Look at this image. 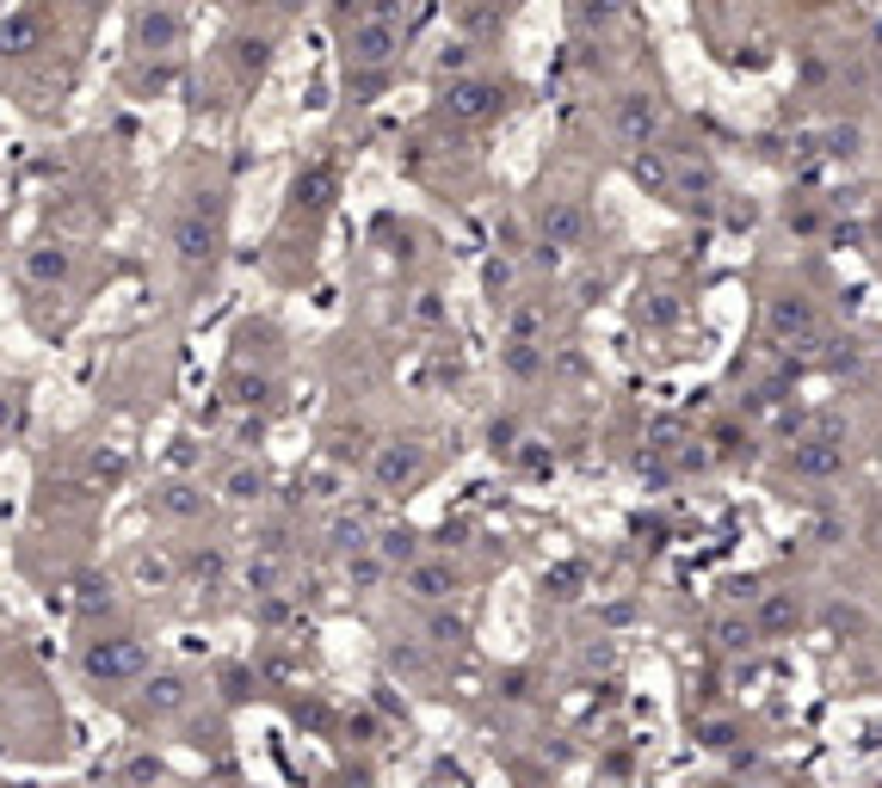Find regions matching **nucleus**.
<instances>
[{
	"label": "nucleus",
	"mask_w": 882,
	"mask_h": 788,
	"mask_svg": "<svg viewBox=\"0 0 882 788\" xmlns=\"http://www.w3.org/2000/svg\"><path fill=\"white\" fill-rule=\"evenodd\" d=\"M790 229H796V234H815V229H820V217L808 210V203H790Z\"/></svg>",
	"instance_id": "obj_18"
},
{
	"label": "nucleus",
	"mask_w": 882,
	"mask_h": 788,
	"mask_svg": "<svg viewBox=\"0 0 882 788\" xmlns=\"http://www.w3.org/2000/svg\"><path fill=\"white\" fill-rule=\"evenodd\" d=\"M148 511H161V518H198V511H205V493L186 487V480H174V487H161V493L148 499Z\"/></svg>",
	"instance_id": "obj_12"
},
{
	"label": "nucleus",
	"mask_w": 882,
	"mask_h": 788,
	"mask_svg": "<svg viewBox=\"0 0 882 788\" xmlns=\"http://www.w3.org/2000/svg\"><path fill=\"white\" fill-rule=\"evenodd\" d=\"M617 130H624V136H630V142H642V148H648V136L661 130V106H654V99H648V93H630V99H617Z\"/></svg>",
	"instance_id": "obj_8"
},
{
	"label": "nucleus",
	"mask_w": 882,
	"mask_h": 788,
	"mask_svg": "<svg viewBox=\"0 0 882 788\" xmlns=\"http://www.w3.org/2000/svg\"><path fill=\"white\" fill-rule=\"evenodd\" d=\"M80 672H87V684L106 696V690L136 684L142 672H148V647L130 641V634H99V641H87V653H80Z\"/></svg>",
	"instance_id": "obj_2"
},
{
	"label": "nucleus",
	"mask_w": 882,
	"mask_h": 788,
	"mask_svg": "<svg viewBox=\"0 0 882 788\" xmlns=\"http://www.w3.org/2000/svg\"><path fill=\"white\" fill-rule=\"evenodd\" d=\"M260 487H266V475H260V468H253V463H235V468H229V475H222V493L235 499V506H247V499H260Z\"/></svg>",
	"instance_id": "obj_13"
},
{
	"label": "nucleus",
	"mask_w": 882,
	"mask_h": 788,
	"mask_svg": "<svg viewBox=\"0 0 882 788\" xmlns=\"http://www.w3.org/2000/svg\"><path fill=\"white\" fill-rule=\"evenodd\" d=\"M765 321H772V340H784V345L815 340V302H808V296H778Z\"/></svg>",
	"instance_id": "obj_6"
},
{
	"label": "nucleus",
	"mask_w": 882,
	"mask_h": 788,
	"mask_svg": "<svg viewBox=\"0 0 882 788\" xmlns=\"http://www.w3.org/2000/svg\"><path fill=\"white\" fill-rule=\"evenodd\" d=\"M174 253L186 265V278H210V265L222 253V191H191L174 210Z\"/></svg>",
	"instance_id": "obj_1"
},
{
	"label": "nucleus",
	"mask_w": 882,
	"mask_h": 788,
	"mask_svg": "<svg viewBox=\"0 0 882 788\" xmlns=\"http://www.w3.org/2000/svg\"><path fill=\"white\" fill-rule=\"evenodd\" d=\"M222 7H253V0H222Z\"/></svg>",
	"instance_id": "obj_20"
},
{
	"label": "nucleus",
	"mask_w": 882,
	"mask_h": 788,
	"mask_svg": "<svg viewBox=\"0 0 882 788\" xmlns=\"http://www.w3.org/2000/svg\"><path fill=\"white\" fill-rule=\"evenodd\" d=\"M451 111L457 118H494L500 111V87L494 80H457L451 87Z\"/></svg>",
	"instance_id": "obj_9"
},
{
	"label": "nucleus",
	"mask_w": 882,
	"mask_h": 788,
	"mask_svg": "<svg viewBox=\"0 0 882 788\" xmlns=\"http://www.w3.org/2000/svg\"><path fill=\"white\" fill-rule=\"evenodd\" d=\"M179 44H186V13L174 0H142L136 19H130V49L142 63H155V56H174Z\"/></svg>",
	"instance_id": "obj_3"
},
{
	"label": "nucleus",
	"mask_w": 882,
	"mask_h": 788,
	"mask_svg": "<svg viewBox=\"0 0 882 788\" xmlns=\"http://www.w3.org/2000/svg\"><path fill=\"white\" fill-rule=\"evenodd\" d=\"M581 234H586V217L574 203H550V210H543V241H550V247H574Z\"/></svg>",
	"instance_id": "obj_10"
},
{
	"label": "nucleus",
	"mask_w": 882,
	"mask_h": 788,
	"mask_svg": "<svg viewBox=\"0 0 882 788\" xmlns=\"http://www.w3.org/2000/svg\"><path fill=\"white\" fill-rule=\"evenodd\" d=\"M401 591L420 603H444L451 591H457V573H451V561H420L414 555L408 567H401Z\"/></svg>",
	"instance_id": "obj_5"
},
{
	"label": "nucleus",
	"mask_w": 882,
	"mask_h": 788,
	"mask_svg": "<svg viewBox=\"0 0 882 788\" xmlns=\"http://www.w3.org/2000/svg\"><path fill=\"white\" fill-rule=\"evenodd\" d=\"M624 13V0H581V25L593 32V25H611V19Z\"/></svg>",
	"instance_id": "obj_14"
},
{
	"label": "nucleus",
	"mask_w": 882,
	"mask_h": 788,
	"mask_svg": "<svg viewBox=\"0 0 882 788\" xmlns=\"http://www.w3.org/2000/svg\"><path fill=\"white\" fill-rule=\"evenodd\" d=\"M790 468H796V475H808V480H827V475H839V468H846V450H839L834 437H815V444H796Z\"/></svg>",
	"instance_id": "obj_7"
},
{
	"label": "nucleus",
	"mask_w": 882,
	"mask_h": 788,
	"mask_svg": "<svg viewBox=\"0 0 882 788\" xmlns=\"http://www.w3.org/2000/svg\"><path fill=\"white\" fill-rule=\"evenodd\" d=\"M439 75H470V44H451L439 56Z\"/></svg>",
	"instance_id": "obj_16"
},
{
	"label": "nucleus",
	"mask_w": 882,
	"mask_h": 788,
	"mask_svg": "<svg viewBox=\"0 0 882 788\" xmlns=\"http://www.w3.org/2000/svg\"><path fill=\"white\" fill-rule=\"evenodd\" d=\"M704 745H716V752H723V745H728V721H704Z\"/></svg>",
	"instance_id": "obj_19"
},
{
	"label": "nucleus",
	"mask_w": 882,
	"mask_h": 788,
	"mask_svg": "<svg viewBox=\"0 0 882 788\" xmlns=\"http://www.w3.org/2000/svg\"><path fill=\"white\" fill-rule=\"evenodd\" d=\"M25 407H32V395H25V382L19 376H0V444L25 425Z\"/></svg>",
	"instance_id": "obj_11"
},
{
	"label": "nucleus",
	"mask_w": 882,
	"mask_h": 788,
	"mask_svg": "<svg viewBox=\"0 0 882 788\" xmlns=\"http://www.w3.org/2000/svg\"><path fill=\"white\" fill-rule=\"evenodd\" d=\"M426 475V456L420 444H377V456H371V480H377V493H401V487H414V480Z\"/></svg>",
	"instance_id": "obj_4"
},
{
	"label": "nucleus",
	"mask_w": 882,
	"mask_h": 788,
	"mask_svg": "<svg viewBox=\"0 0 882 788\" xmlns=\"http://www.w3.org/2000/svg\"><path fill=\"white\" fill-rule=\"evenodd\" d=\"M827 142H834V155H858V124H839V130H827Z\"/></svg>",
	"instance_id": "obj_17"
},
{
	"label": "nucleus",
	"mask_w": 882,
	"mask_h": 788,
	"mask_svg": "<svg viewBox=\"0 0 882 788\" xmlns=\"http://www.w3.org/2000/svg\"><path fill=\"white\" fill-rule=\"evenodd\" d=\"M759 617H765V629H790V622H796V603H790V598H765Z\"/></svg>",
	"instance_id": "obj_15"
}]
</instances>
